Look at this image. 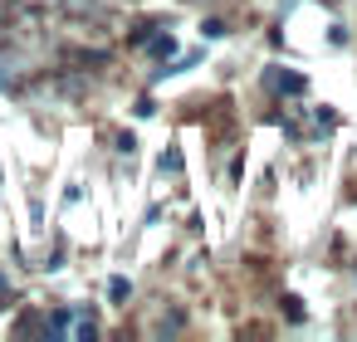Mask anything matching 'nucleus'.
I'll return each mask as SVG.
<instances>
[{"instance_id":"f257e3e1","label":"nucleus","mask_w":357,"mask_h":342,"mask_svg":"<svg viewBox=\"0 0 357 342\" xmlns=\"http://www.w3.org/2000/svg\"><path fill=\"white\" fill-rule=\"evenodd\" d=\"M45 332H54V337H93L98 322H93L89 308H59L54 318H45Z\"/></svg>"},{"instance_id":"f03ea898","label":"nucleus","mask_w":357,"mask_h":342,"mask_svg":"<svg viewBox=\"0 0 357 342\" xmlns=\"http://www.w3.org/2000/svg\"><path fill=\"white\" fill-rule=\"evenodd\" d=\"M269 88H274V93H303L308 84H303V74H279V69H274V74H269Z\"/></svg>"},{"instance_id":"7ed1b4c3","label":"nucleus","mask_w":357,"mask_h":342,"mask_svg":"<svg viewBox=\"0 0 357 342\" xmlns=\"http://www.w3.org/2000/svg\"><path fill=\"white\" fill-rule=\"evenodd\" d=\"M108 298H113V303H128V298H132V279L113 274V279H108Z\"/></svg>"},{"instance_id":"20e7f679","label":"nucleus","mask_w":357,"mask_h":342,"mask_svg":"<svg viewBox=\"0 0 357 342\" xmlns=\"http://www.w3.org/2000/svg\"><path fill=\"white\" fill-rule=\"evenodd\" d=\"M157 171H162V176H167V171H181V152H162V157H157Z\"/></svg>"},{"instance_id":"39448f33","label":"nucleus","mask_w":357,"mask_h":342,"mask_svg":"<svg viewBox=\"0 0 357 342\" xmlns=\"http://www.w3.org/2000/svg\"><path fill=\"white\" fill-rule=\"evenodd\" d=\"M201 35H206V40H220V35H225V25H220V20H206V25H201Z\"/></svg>"},{"instance_id":"423d86ee","label":"nucleus","mask_w":357,"mask_h":342,"mask_svg":"<svg viewBox=\"0 0 357 342\" xmlns=\"http://www.w3.org/2000/svg\"><path fill=\"white\" fill-rule=\"evenodd\" d=\"M10 79H15V69H10V59L0 54V88H10Z\"/></svg>"}]
</instances>
